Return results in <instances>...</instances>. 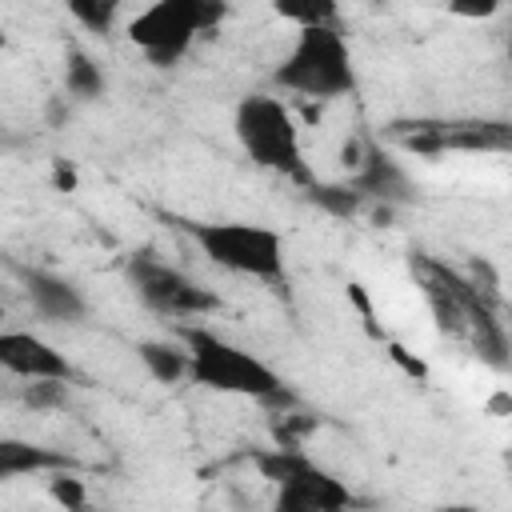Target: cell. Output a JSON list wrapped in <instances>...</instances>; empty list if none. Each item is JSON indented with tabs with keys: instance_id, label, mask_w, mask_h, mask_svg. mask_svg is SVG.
<instances>
[{
	"instance_id": "1",
	"label": "cell",
	"mask_w": 512,
	"mask_h": 512,
	"mask_svg": "<svg viewBox=\"0 0 512 512\" xmlns=\"http://www.w3.org/2000/svg\"><path fill=\"white\" fill-rule=\"evenodd\" d=\"M272 84L308 100H340L356 88L352 48L336 24L296 28V40L288 44L284 60L272 72Z\"/></svg>"
},
{
	"instance_id": "2",
	"label": "cell",
	"mask_w": 512,
	"mask_h": 512,
	"mask_svg": "<svg viewBox=\"0 0 512 512\" xmlns=\"http://www.w3.org/2000/svg\"><path fill=\"white\" fill-rule=\"evenodd\" d=\"M184 352H188V380L224 392V396H248V400H280L284 380L240 344L208 332V328H184Z\"/></svg>"
},
{
	"instance_id": "3",
	"label": "cell",
	"mask_w": 512,
	"mask_h": 512,
	"mask_svg": "<svg viewBox=\"0 0 512 512\" xmlns=\"http://www.w3.org/2000/svg\"><path fill=\"white\" fill-rule=\"evenodd\" d=\"M232 132H236L244 156L256 168H268L276 176L308 184L300 128H296V120H292V112H288V104L280 96H268V92L244 96L236 104V112H232Z\"/></svg>"
},
{
	"instance_id": "4",
	"label": "cell",
	"mask_w": 512,
	"mask_h": 512,
	"mask_svg": "<svg viewBox=\"0 0 512 512\" xmlns=\"http://www.w3.org/2000/svg\"><path fill=\"white\" fill-rule=\"evenodd\" d=\"M188 236L224 272L252 276V280L284 276V240L276 228H264L252 220H192Z\"/></svg>"
},
{
	"instance_id": "5",
	"label": "cell",
	"mask_w": 512,
	"mask_h": 512,
	"mask_svg": "<svg viewBox=\"0 0 512 512\" xmlns=\"http://www.w3.org/2000/svg\"><path fill=\"white\" fill-rule=\"evenodd\" d=\"M256 468L276 484L272 512H348L352 492L328 468L312 464L300 448H272L256 456Z\"/></svg>"
},
{
	"instance_id": "6",
	"label": "cell",
	"mask_w": 512,
	"mask_h": 512,
	"mask_svg": "<svg viewBox=\"0 0 512 512\" xmlns=\"http://www.w3.org/2000/svg\"><path fill=\"white\" fill-rule=\"evenodd\" d=\"M224 16L220 4H204V0H160L140 8L128 20V40L156 64V68H172L200 32H208L216 20Z\"/></svg>"
},
{
	"instance_id": "7",
	"label": "cell",
	"mask_w": 512,
	"mask_h": 512,
	"mask_svg": "<svg viewBox=\"0 0 512 512\" xmlns=\"http://www.w3.org/2000/svg\"><path fill=\"white\" fill-rule=\"evenodd\" d=\"M128 280H132L136 296L152 312H164V316H200V312L220 308V300L204 284L188 280L180 268H172V264H164L148 252L128 260Z\"/></svg>"
},
{
	"instance_id": "8",
	"label": "cell",
	"mask_w": 512,
	"mask_h": 512,
	"mask_svg": "<svg viewBox=\"0 0 512 512\" xmlns=\"http://www.w3.org/2000/svg\"><path fill=\"white\" fill-rule=\"evenodd\" d=\"M0 368L20 376V380H56V384H68L76 372L68 364V356L60 348H52L44 336L36 332H20V328H0Z\"/></svg>"
},
{
	"instance_id": "9",
	"label": "cell",
	"mask_w": 512,
	"mask_h": 512,
	"mask_svg": "<svg viewBox=\"0 0 512 512\" xmlns=\"http://www.w3.org/2000/svg\"><path fill=\"white\" fill-rule=\"evenodd\" d=\"M24 288H28L32 308H36L44 320H56V324H76V320H84V296H80V288L68 284L64 276H56V272H28V276H24Z\"/></svg>"
},
{
	"instance_id": "10",
	"label": "cell",
	"mask_w": 512,
	"mask_h": 512,
	"mask_svg": "<svg viewBox=\"0 0 512 512\" xmlns=\"http://www.w3.org/2000/svg\"><path fill=\"white\" fill-rule=\"evenodd\" d=\"M72 460L64 452H52L36 440L24 436H0V484L16 480V476H40V472H60Z\"/></svg>"
},
{
	"instance_id": "11",
	"label": "cell",
	"mask_w": 512,
	"mask_h": 512,
	"mask_svg": "<svg viewBox=\"0 0 512 512\" xmlns=\"http://www.w3.org/2000/svg\"><path fill=\"white\" fill-rule=\"evenodd\" d=\"M352 192L356 196H380V200H408L412 196V184L408 176L380 152H368V160L360 164L356 180H352Z\"/></svg>"
},
{
	"instance_id": "12",
	"label": "cell",
	"mask_w": 512,
	"mask_h": 512,
	"mask_svg": "<svg viewBox=\"0 0 512 512\" xmlns=\"http://www.w3.org/2000/svg\"><path fill=\"white\" fill-rule=\"evenodd\" d=\"M64 88L76 100H100L104 96V72H100V64L88 52L72 48L68 52V64H64Z\"/></svg>"
},
{
	"instance_id": "13",
	"label": "cell",
	"mask_w": 512,
	"mask_h": 512,
	"mask_svg": "<svg viewBox=\"0 0 512 512\" xmlns=\"http://www.w3.org/2000/svg\"><path fill=\"white\" fill-rule=\"evenodd\" d=\"M140 360H144V368H148L160 384L188 380V352H180V348H172V344L144 340V344H140Z\"/></svg>"
},
{
	"instance_id": "14",
	"label": "cell",
	"mask_w": 512,
	"mask_h": 512,
	"mask_svg": "<svg viewBox=\"0 0 512 512\" xmlns=\"http://www.w3.org/2000/svg\"><path fill=\"white\" fill-rule=\"evenodd\" d=\"M312 200L324 204L336 216H352L356 204H360V196L352 192V184H312Z\"/></svg>"
},
{
	"instance_id": "15",
	"label": "cell",
	"mask_w": 512,
	"mask_h": 512,
	"mask_svg": "<svg viewBox=\"0 0 512 512\" xmlns=\"http://www.w3.org/2000/svg\"><path fill=\"white\" fill-rule=\"evenodd\" d=\"M276 12H280L284 20H292L296 28L336 24V8H332V4H276Z\"/></svg>"
},
{
	"instance_id": "16",
	"label": "cell",
	"mask_w": 512,
	"mask_h": 512,
	"mask_svg": "<svg viewBox=\"0 0 512 512\" xmlns=\"http://www.w3.org/2000/svg\"><path fill=\"white\" fill-rule=\"evenodd\" d=\"M68 12H72L88 32H108L112 20L120 16V4H84V0H72Z\"/></svg>"
},
{
	"instance_id": "17",
	"label": "cell",
	"mask_w": 512,
	"mask_h": 512,
	"mask_svg": "<svg viewBox=\"0 0 512 512\" xmlns=\"http://www.w3.org/2000/svg\"><path fill=\"white\" fill-rule=\"evenodd\" d=\"M48 492H52V500L56 504H64L68 512H84V500H88V492H84V480H76V476H56L52 484H48Z\"/></svg>"
},
{
	"instance_id": "18",
	"label": "cell",
	"mask_w": 512,
	"mask_h": 512,
	"mask_svg": "<svg viewBox=\"0 0 512 512\" xmlns=\"http://www.w3.org/2000/svg\"><path fill=\"white\" fill-rule=\"evenodd\" d=\"M436 512H480V508H468V504H444V508H436Z\"/></svg>"
},
{
	"instance_id": "19",
	"label": "cell",
	"mask_w": 512,
	"mask_h": 512,
	"mask_svg": "<svg viewBox=\"0 0 512 512\" xmlns=\"http://www.w3.org/2000/svg\"><path fill=\"white\" fill-rule=\"evenodd\" d=\"M4 40H8V36H4V28H0V52H4Z\"/></svg>"
}]
</instances>
